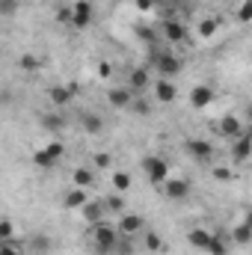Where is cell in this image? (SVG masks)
Returning a JSON list of instances; mask_svg holds the SVG:
<instances>
[{"label": "cell", "instance_id": "cell-1", "mask_svg": "<svg viewBox=\"0 0 252 255\" xmlns=\"http://www.w3.org/2000/svg\"><path fill=\"white\" fill-rule=\"evenodd\" d=\"M119 241H122V232H119L113 223H98V226H92V247H95L98 253H116Z\"/></svg>", "mask_w": 252, "mask_h": 255}, {"label": "cell", "instance_id": "cell-2", "mask_svg": "<svg viewBox=\"0 0 252 255\" xmlns=\"http://www.w3.org/2000/svg\"><path fill=\"white\" fill-rule=\"evenodd\" d=\"M139 166H142V175H145L151 184H157V187L166 184V178H169V160H166V157H160V154H145Z\"/></svg>", "mask_w": 252, "mask_h": 255}, {"label": "cell", "instance_id": "cell-3", "mask_svg": "<svg viewBox=\"0 0 252 255\" xmlns=\"http://www.w3.org/2000/svg\"><path fill=\"white\" fill-rule=\"evenodd\" d=\"M63 154H65L63 142H48V145H42L39 151H33V163L42 166V169H54L57 160H63Z\"/></svg>", "mask_w": 252, "mask_h": 255}, {"label": "cell", "instance_id": "cell-4", "mask_svg": "<svg viewBox=\"0 0 252 255\" xmlns=\"http://www.w3.org/2000/svg\"><path fill=\"white\" fill-rule=\"evenodd\" d=\"M95 21V6L89 0H74L71 3V27L74 30H86Z\"/></svg>", "mask_w": 252, "mask_h": 255}, {"label": "cell", "instance_id": "cell-5", "mask_svg": "<svg viewBox=\"0 0 252 255\" xmlns=\"http://www.w3.org/2000/svg\"><path fill=\"white\" fill-rule=\"evenodd\" d=\"M151 63H154V68H157L160 77H169V80H172L175 74H181V68H184V63H181L175 54H154Z\"/></svg>", "mask_w": 252, "mask_h": 255}, {"label": "cell", "instance_id": "cell-6", "mask_svg": "<svg viewBox=\"0 0 252 255\" xmlns=\"http://www.w3.org/2000/svg\"><path fill=\"white\" fill-rule=\"evenodd\" d=\"M190 190H193V184H190L187 178H175V175H169L166 184H163V196L169 202H184V199H190Z\"/></svg>", "mask_w": 252, "mask_h": 255}, {"label": "cell", "instance_id": "cell-7", "mask_svg": "<svg viewBox=\"0 0 252 255\" xmlns=\"http://www.w3.org/2000/svg\"><path fill=\"white\" fill-rule=\"evenodd\" d=\"M252 154V125L238 136V139H232V160L235 163H244V160H250Z\"/></svg>", "mask_w": 252, "mask_h": 255}, {"label": "cell", "instance_id": "cell-8", "mask_svg": "<svg viewBox=\"0 0 252 255\" xmlns=\"http://www.w3.org/2000/svg\"><path fill=\"white\" fill-rule=\"evenodd\" d=\"M107 101H110V107H116V110H130V104L136 101V95H133L130 86H113V89L107 92Z\"/></svg>", "mask_w": 252, "mask_h": 255}, {"label": "cell", "instance_id": "cell-9", "mask_svg": "<svg viewBox=\"0 0 252 255\" xmlns=\"http://www.w3.org/2000/svg\"><path fill=\"white\" fill-rule=\"evenodd\" d=\"M184 151H187L190 157H196V160H202V163H208V160H214V145L208 142V139H187L184 142Z\"/></svg>", "mask_w": 252, "mask_h": 255}, {"label": "cell", "instance_id": "cell-10", "mask_svg": "<svg viewBox=\"0 0 252 255\" xmlns=\"http://www.w3.org/2000/svg\"><path fill=\"white\" fill-rule=\"evenodd\" d=\"M214 98H217V92L208 83H199L190 89V107H196V110H205L208 104H214Z\"/></svg>", "mask_w": 252, "mask_h": 255}, {"label": "cell", "instance_id": "cell-11", "mask_svg": "<svg viewBox=\"0 0 252 255\" xmlns=\"http://www.w3.org/2000/svg\"><path fill=\"white\" fill-rule=\"evenodd\" d=\"M217 130H220V133H223L226 139H238V136H241V133H244L247 128H244V122H241V119H238L235 113H229V116H223V119H220Z\"/></svg>", "mask_w": 252, "mask_h": 255}, {"label": "cell", "instance_id": "cell-12", "mask_svg": "<svg viewBox=\"0 0 252 255\" xmlns=\"http://www.w3.org/2000/svg\"><path fill=\"white\" fill-rule=\"evenodd\" d=\"M80 214H83V220H86L89 226H98V223H104L107 205H104V202H95V199H89V202L80 208Z\"/></svg>", "mask_w": 252, "mask_h": 255}, {"label": "cell", "instance_id": "cell-13", "mask_svg": "<svg viewBox=\"0 0 252 255\" xmlns=\"http://www.w3.org/2000/svg\"><path fill=\"white\" fill-rule=\"evenodd\" d=\"M154 95H157L160 104H172V101L178 98V89H175V83H172L169 77H160V80L154 83Z\"/></svg>", "mask_w": 252, "mask_h": 255}, {"label": "cell", "instance_id": "cell-14", "mask_svg": "<svg viewBox=\"0 0 252 255\" xmlns=\"http://www.w3.org/2000/svg\"><path fill=\"white\" fill-rule=\"evenodd\" d=\"M142 223H145V220H142L139 214H122V217H119V232H122L125 238L139 235V232H142Z\"/></svg>", "mask_w": 252, "mask_h": 255}, {"label": "cell", "instance_id": "cell-15", "mask_svg": "<svg viewBox=\"0 0 252 255\" xmlns=\"http://www.w3.org/2000/svg\"><path fill=\"white\" fill-rule=\"evenodd\" d=\"M77 95V89L74 86H51L48 89V98H51V104L54 107H63V104H71V98Z\"/></svg>", "mask_w": 252, "mask_h": 255}, {"label": "cell", "instance_id": "cell-16", "mask_svg": "<svg viewBox=\"0 0 252 255\" xmlns=\"http://www.w3.org/2000/svg\"><path fill=\"white\" fill-rule=\"evenodd\" d=\"M211 238H214V235H211L208 229H199V226H196V229H190V232H187V244L193 247V250H202V253L208 250Z\"/></svg>", "mask_w": 252, "mask_h": 255}, {"label": "cell", "instance_id": "cell-17", "mask_svg": "<svg viewBox=\"0 0 252 255\" xmlns=\"http://www.w3.org/2000/svg\"><path fill=\"white\" fill-rule=\"evenodd\" d=\"M95 181H98V175H95L92 169H86V166H77V169L71 172V184H74V187H83V190H89Z\"/></svg>", "mask_w": 252, "mask_h": 255}, {"label": "cell", "instance_id": "cell-18", "mask_svg": "<svg viewBox=\"0 0 252 255\" xmlns=\"http://www.w3.org/2000/svg\"><path fill=\"white\" fill-rule=\"evenodd\" d=\"M163 36H166V42H184L187 39V27L181 21H166L163 24Z\"/></svg>", "mask_w": 252, "mask_h": 255}, {"label": "cell", "instance_id": "cell-19", "mask_svg": "<svg viewBox=\"0 0 252 255\" xmlns=\"http://www.w3.org/2000/svg\"><path fill=\"white\" fill-rule=\"evenodd\" d=\"M127 86H130L133 92L145 89V86H148V68H133V71L127 74Z\"/></svg>", "mask_w": 252, "mask_h": 255}, {"label": "cell", "instance_id": "cell-20", "mask_svg": "<svg viewBox=\"0 0 252 255\" xmlns=\"http://www.w3.org/2000/svg\"><path fill=\"white\" fill-rule=\"evenodd\" d=\"M86 202H89V193L83 187H74V190L65 193V208H83Z\"/></svg>", "mask_w": 252, "mask_h": 255}, {"label": "cell", "instance_id": "cell-21", "mask_svg": "<svg viewBox=\"0 0 252 255\" xmlns=\"http://www.w3.org/2000/svg\"><path fill=\"white\" fill-rule=\"evenodd\" d=\"M232 238H235V244H238V247H250V244H252V229L247 226V223H238V226H235V232H232Z\"/></svg>", "mask_w": 252, "mask_h": 255}, {"label": "cell", "instance_id": "cell-22", "mask_svg": "<svg viewBox=\"0 0 252 255\" xmlns=\"http://www.w3.org/2000/svg\"><path fill=\"white\" fill-rule=\"evenodd\" d=\"M42 125L48 128V130H54V133H60L65 128V116H60V113H45L42 116Z\"/></svg>", "mask_w": 252, "mask_h": 255}, {"label": "cell", "instance_id": "cell-23", "mask_svg": "<svg viewBox=\"0 0 252 255\" xmlns=\"http://www.w3.org/2000/svg\"><path fill=\"white\" fill-rule=\"evenodd\" d=\"M104 205H107V211H113V214H125V196L122 193H113V196H107L104 199Z\"/></svg>", "mask_w": 252, "mask_h": 255}, {"label": "cell", "instance_id": "cell-24", "mask_svg": "<svg viewBox=\"0 0 252 255\" xmlns=\"http://www.w3.org/2000/svg\"><path fill=\"white\" fill-rule=\"evenodd\" d=\"M83 130H86V133H101V130H104V119L86 113V116H83Z\"/></svg>", "mask_w": 252, "mask_h": 255}, {"label": "cell", "instance_id": "cell-25", "mask_svg": "<svg viewBox=\"0 0 252 255\" xmlns=\"http://www.w3.org/2000/svg\"><path fill=\"white\" fill-rule=\"evenodd\" d=\"M113 190L116 193H127V187H130V175H127L125 169H119V172H113Z\"/></svg>", "mask_w": 252, "mask_h": 255}, {"label": "cell", "instance_id": "cell-26", "mask_svg": "<svg viewBox=\"0 0 252 255\" xmlns=\"http://www.w3.org/2000/svg\"><path fill=\"white\" fill-rule=\"evenodd\" d=\"M142 247H145L148 253H160V250H163V241H160V235L145 232V235H142Z\"/></svg>", "mask_w": 252, "mask_h": 255}, {"label": "cell", "instance_id": "cell-27", "mask_svg": "<svg viewBox=\"0 0 252 255\" xmlns=\"http://www.w3.org/2000/svg\"><path fill=\"white\" fill-rule=\"evenodd\" d=\"M208 255H229V244L220 238V235H214L211 238V244H208V250H205Z\"/></svg>", "mask_w": 252, "mask_h": 255}, {"label": "cell", "instance_id": "cell-28", "mask_svg": "<svg viewBox=\"0 0 252 255\" xmlns=\"http://www.w3.org/2000/svg\"><path fill=\"white\" fill-rule=\"evenodd\" d=\"M238 21H241V24H250L252 21V0H241V6H238Z\"/></svg>", "mask_w": 252, "mask_h": 255}, {"label": "cell", "instance_id": "cell-29", "mask_svg": "<svg viewBox=\"0 0 252 255\" xmlns=\"http://www.w3.org/2000/svg\"><path fill=\"white\" fill-rule=\"evenodd\" d=\"M199 33H202V36H214V33H217V18H205V21L199 24Z\"/></svg>", "mask_w": 252, "mask_h": 255}, {"label": "cell", "instance_id": "cell-30", "mask_svg": "<svg viewBox=\"0 0 252 255\" xmlns=\"http://www.w3.org/2000/svg\"><path fill=\"white\" fill-rule=\"evenodd\" d=\"M130 110H133V113H139V116H148V113H151V107H148L142 98H136V101L130 104Z\"/></svg>", "mask_w": 252, "mask_h": 255}, {"label": "cell", "instance_id": "cell-31", "mask_svg": "<svg viewBox=\"0 0 252 255\" xmlns=\"http://www.w3.org/2000/svg\"><path fill=\"white\" fill-rule=\"evenodd\" d=\"M0 241H3V244L12 241V220H3V223H0Z\"/></svg>", "mask_w": 252, "mask_h": 255}, {"label": "cell", "instance_id": "cell-32", "mask_svg": "<svg viewBox=\"0 0 252 255\" xmlns=\"http://www.w3.org/2000/svg\"><path fill=\"white\" fill-rule=\"evenodd\" d=\"M21 68H27V71L39 68V60H36V54H24V57H21Z\"/></svg>", "mask_w": 252, "mask_h": 255}, {"label": "cell", "instance_id": "cell-33", "mask_svg": "<svg viewBox=\"0 0 252 255\" xmlns=\"http://www.w3.org/2000/svg\"><path fill=\"white\" fill-rule=\"evenodd\" d=\"M214 178H217V181H232V169H226V166H214Z\"/></svg>", "mask_w": 252, "mask_h": 255}, {"label": "cell", "instance_id": "cell-34", "mask_svg": "<svg viewBox=\"0 0 252 255\" xmlns=\"http://www.w3.org/2000/svg\"><path fill=\"white\" fill-rule=\"evenodd\" d=\"M0 255H24V253H21L12 241H6V244H0Z\"/></svg>", "mask_w": 252, "mask_h": 255}, {"label": "cell", "instance_id": "cell-35", "mask_svg": "<svg viewBox=\"0 0 252 255\" xmlns=\"http://www.w3.org/2000/svg\"><path fill=\"white\" fill-rule=\"evenodd\" d=\"M33 250L36 253H45V250H51V241L48 238H33Z\"/></svg>", "mask_w": 252, "mask_h": 255}, {"label": "cell", "instance_id": "cell-36", "mask_svg": "<svg viewBox=\"0 0 252 255\" xmlns=\"http://www.w3.org/2000/svg\"><path fill=\"white\" fill-rule=\"evenodd\" d=\"M0 9H3V15H15L18 3H15V0H0Z\"/></svg>", "mask_w": 252, "mask_h": 255}, {"label": "cell", "instance_id": "cell-37", "mask_svg": "<svg viewBox=\"0 0 252 255\" xmlns=\"http://www.w3.org/2000/svg\"><path fill=\"white\" fill-rule=\"evenodd\" d=\"M95 163H98V166H107V163H110V157H107V154H98V157H95Z\"/></svg>", "mask_w": 252, "mask_h": 255}, {"label": "cell", "instance_id": "cell-38", "mask_svg": "<svg viewBox=\"0 0 252 255\" xmlns=\"http://www.w3.org/2000/svg\"><path fill=\"white\" fill-rule=\"evenodd\" d=\"M151 3H154V0H136V6H139V9H151Z\"/></svg>", "mask_w": 252, "mask_h": 255}, {"label": "cell", "instance_id": "cell-39", "mask_svg": "<svg viewBox=\"0 0 252 255\" xmlns=\"http://www.w3.org/2000/svg\"><path fill=\"white\" fill-rule=\"evenodd\" d=\"M244 223H247V226H250V229H252V211H250V214H247V220H244Z\"/></svg>", "mask_w": 252, "mask_h": 255}, {"label": "cell", "instance_id": "cell-40", "mask_svg": "<svg viewBox=\"0 0 252 255\" xmlns=\"http://www.w3.org/2000/svg\"><path fill=\"white\" fill-rule=\"evenodd\" d=\"M247 119H250V125H252V104L247 107Z\"/></svg>", "mask_w": 252, "mask_h": 255}]
</instances>
